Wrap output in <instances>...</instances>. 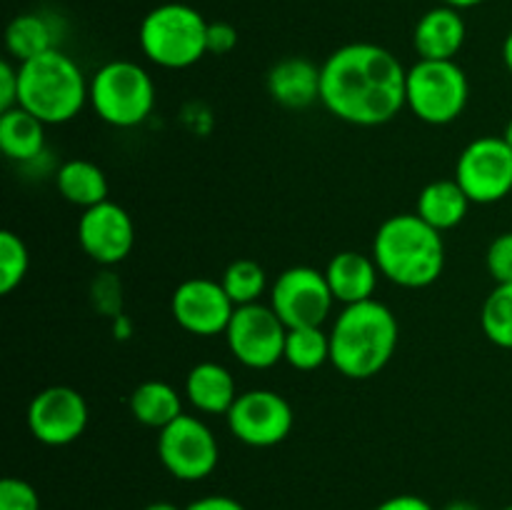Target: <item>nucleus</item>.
I'll return each mask as SVG.
<instances>
[{"mask_svg":"<svg viewBox=\"0 0 512 510\" xmlns=\"http://www.w3.org/2000/svg\"><path fill=\"white\" fill-rule=\"evenodd\" d=\"M78 243L98 265H118L135 245V225L123 205L105 200L83 210L78 223Z\"/></svg>","mask_w":512,"mask_h":510,"instance_id":"nucleus-15","label":"nucleus"},{"mask_svg":"<svg viewBox=\"0 0 512 510\" xmlns=\"http://www.w3.org/2000/svg\"><path fill=\"white\" fill-rule=\"evenodd\" d=\"M238 305L225 293L223 283L213 278H188L173 290L170 313L190 335H220L228 330Z\"/></svg>","mask_w":512,"mask_h":510,"instance_id":"nucleus-14","label":"nucleus"},{"mask_svg":"<svg viewBox=\"0 0 512 510\" xmlns=\"http://www.w3.org/2000/svg\"><path fill=\"white\" fill-rule=\"evenodd\" d=\"M18 80V105L45 125L70 123L90 100V80L60 48L18 63Z\"/></svg>","mask_w":512,"mask_h":510,"instance_id":"nucleus-4","label":"nucleus"},{"mask_svg":"<svg viewBox=\"0 0 512 510\" xmlns=\"http://www.w3.org/2000/svg\"><path fill=\"white\" fill-rule=\"evenodd\" d=\"M55 185H58L60 195L68 203L78 205V208L88 210L93 205H100L108 200V178H105L103 168L95 165L93 160H68L60 165L58 175H55Z\"/></svg>","mask_w":512,"mask_h":510,"instance_id":"nucleus-23","label":"nucleus"},{"mask_svg":"<svg viewBox=\"0 0 512 510\" xmlns=\"http://www.w3.org/2000/svg\"><path fill=\"white\" fill-rule=\"evenodd\" d=\"M58 48L55 45V30L50 20L40 13L15 15L5 28V50L13 60L25 63L30 58Z\"/></svg>","mask_w":512,"mask_h":510,"instance_id":"nucleus-24","label":"nucleus"},{"mask_svg":"<svg viewBox=\"0 0 512 510\" xmlns=\"http://www.w3.org/2000/svg\"><path fill=\"white\" fill-rule=\"evenodd\" d=\"M143 510H185V508H178V505H175V503H168V500H158V503L145 505Z\"/></svg>","mask_w":512,"mask_h":510,"instance_id":"nucleus-40","label":"nucleus"},{"mask_svg":"<svg viewBox=\"0 0 512 510\" xmlns=\"http://www.w3.org/2000/svg\"><path fill=\"white\" fill-rule=\"evenodd\" d=\"M0 510H40V495L28 480L3 478L0 483Z\"/></svg>","mask_w":512,"mask_h":510,"instance_id":"nucleus-29","label":"nucleus"},{"mask_svg":"<svg viewBox=\"0 0 512 510\" xmlns=\"http://www.w3.org/2000/svg\"><path fill=\"white\" fill-rule=\"evenodd\" d=\"M113 330H115V338H130V333H133V325H130V320L125 318L123 313L115 315L113 318Z\"/></svg>","mask_w":512,"mask_h":510,"instance_id":"nucleus-36","label":"nucleus"},{"mask_svg":"<svg viewBox=\"0 0 512 510\" xmlns=\"http://www.w3.org/2000/svg\"><path fill=\"white\" fill-rule=\"evenodd\" d=\"M90 108L113 128H138L155 108V83L143 65L110 60L90 78Z\"/></svg>","mask_w":512,"mask_h":510,"instance_id":"nucleus-6","label":"nucleus"},{"mask_svg":"<svg viewBox=\"0 0 512 510\" xmlns=\"http://www.w3.org/2000/svg\"><path fill=\"white\" fill-rule=\"evenodd\" d=\"M18 90V65H13L10 60H3L0 63V113L18 108Z\"/></svg>","mask_w":512,"mask_h":510,"instance_id":"nucleus-32","label":"nucleus"},{"mask_svg":"<svg viewBox=\"0 0 512 510\" xmlns=\"http://www.w3.org/2000/svg\"><path fill=\"white\" fill-rule=\"evenodd\" d=\"M90 408L70 385H50L33 395L28 405V430L38 443L63 448L85 433Z\"/></svg>","mask_w":512,"mask_h":510,"instance_id":"nucleus-13","label":"nucleus"},{"mask_svg":"<svg viewBox=\"0 0 512 510\" xmlns=\"http://www.w3.org/2000/svg\"><path fill=\"white\" fill-rule=\"evenodd\" d=\"M503 60H505V68L512 73V30L508 33V38H505L503 43Z\"/></svg>","mask_w":512,"mask_h":510,"instance_id":"nucleus-38","label":"nucleus"},{"mask_svg":"<svg viewBox=\"0 0 512 510\" xmlns=\"http://www.w3.org/2000/svg\"><path fill=\"white\" fill-rule=\"evenodd\" d=\"M220 283L235 305H250L260 303V295L265 293V285H268V275L258 260L238 258L225 268Z\"/></svg>","mask_w":512,"mask_h":510,"instance_id":"nucleus-27","label":"nucleus"},{"mask_svg":"<svg viewBox=\"0 0 512 510\" xmlns=\"http://www.w3.org/2000/svg\"><path fill=\"white\" fill-rule=\"evenodd\" d=\"M238 45V30L230 23H208V53L228 55Z\"/></svg>","mask_w":512,"mask_h":510,"instance_id":"nucleus-33","label":"nucleus"},{"mask_svg":"<svg viewBox=\"0 0 512 510\" xmlns=\"http://www.w3.org/2000/svg\"><path fill=\"white\" fill-rule=\"evenodd\" d=\"M130 415L145 428L163 430L183 415V398L165 380H145L130 395Z\"/></svg>","mask_w":512,"mask_h":510,"instance_id":"nucleus-22","label":"nucleus"},{"mask_svg":"<svg viewBox=\"0 0 512 510\" xmlns=\"http://www.w3.org/2000/svg\"><path fill=\"white\" fill-rule=\"evenodd\" d=\"M485 3V0H443V5H450V8L455 10H468V8H475V5Z\"/></svg>","mask_w":512,"mask_h":510,"instance_id":"nucleus-37","label":"nucleus"},{"mask_svg":"<svg viewBox=\"0 0 512 510\" xmlns=\"http://www.w3.org/2000/svg\"><path fill=\"white\" fill-rule=\"evenodd\" d=\"M323 273L328 278L330 290H333L335 303L343 305L373 300L380 278L373 255H363L358 250H343V253L333 255Z\"/></svg>","mask_w":512,"mask_h":510,"instance_id":"nucleus-17","label":"nucleus"},{"mask_svg":"<svg viewBox=\"0 0 512 510\" xmlns=\"http://www.w3.org/2000/svg\"><path fill=\"white\" fill-rule=\"evenodd\" d=\"M123 288H120L118 280L113 278L110 273L100 275L98 280L93 283V303L95 308L100 310V313L110 315V318H115V315L123 313Z\"/></svg>","mask_w":512,"mask_h":510,"instance_id":"nucleus-31","label":"nucleus"},{"mask_svg":"<svg viewBox=\"0 0 512 510\" xmlns=\"http://www.w3.org/2000/svg\"><path fill=\"white\" fill-rule=\"evenodd\" d=\"M503 510H512V503H510V505H508V508H503Z\"/></svg>","mask_w":512,"mask_h":510,"instance_id":"nucleus-42","label":"nucleus"},{"mask_svg":"<svg viewBox=\"0 0 512 510\" xmlns=\"http://www.w3.org/2000/svg\"><path fill=\"white\" fill-rule=\"evenodd\" d=\"M485 265H488V273L493 275L495 285L512 283V230L493 238L488 253H485Z\"/></svg>","mask_w":512,"mask_h":510,"instance_id":"nucleus-30","label":"nucleus"},{"mask_svg":"<svg viewBox=\"0 0 512 510\" xmlns=\"http://www.w3.org/2000/svg\"><path fill=\"white\" fill-rule=\"evenodd\" d=\"M30 268V253L25 240L13 230L0 233V295H10L25 280Z\"/></svg>","mask_w":512,"mask_h":510,"instance_id":"nucleus-28","label":"nucleus"},{"mask_svg":"<svg viewBox=\"0 0 512 510\" xmlns=\"http://www.w3.org/2000/svg\"><path fill=\"white\" fill-rule=\"evenodd\" d=\"M185 395H188L190 405L200 413L228 415L240 393L233 373L225 365L203 360V363L190 368L188 378H185Z\"/></svg>","mask_w":512,"mask_h":510,"instance_id":"nucleus-19","label":"nucleus"},{"mask_svg":"<svg viewBox=\"0 0 512 510\" xmlns=\"http://www.w3.org/2000/svg\"><path fill=\"white\" fill-rule=\"evenodd\" d=\"M228 428L250 448H273L290 435L295 423L293 408L280 393L268 388L245 390L228 410Z\"/></svg>","mask_w":512,"mask_h":510,"instance_id":"nucleus-12","label":"nucleus"},{"mask_svg":"<svg viewBox=\"0 0 512 510\" xmlns=\"http://www.w3.org/2000/svg\"><path fill=\"white\" fill-rule=\"evenodd\" d=\"M470 83L455 60H418L405 78V108L428 125H450L465 113Z\"/></svg>","mask_w":512,"mask_h":510,"instance_id":"nucleus-7","label":"nucleus"},{"mask_svg":"<svg viewBox=\"0 0 512 510\" xmlns=\"http://www.w3.org/2000/svg\"><path fill=\"white\" fill-rule=\"evenodd\" d=\"M335 298L328 278L310 265H293L275 278L270 288V308L285 328H323Z\"/></svg>","mask_w":512,"mask_h":510,"instance_id":"nucleus-10","label":"nucleus"},{"mask_svg":"<svg viewBox=\"0 0 512 510\" xmlns=\"http://www.w3.org/2000/svg\"><path fill=\"white\" fill-rule=\"evenodd\" d=\"M0 150L8 160L30 163L45 150V123L25 108L0 113Z\"/></svg>","mask_w":512,"mask_h":510,"instance_id":"nucleus-21","label":"nucleus"},{"mask_svg":"<svg viewBox=\"0 0 512 510\" xmlns=\"http://www.w3.org/2000/svg\"><path fill=\"white\" fill-rule=\"evenodd\" d=\"M485 338L503 350H512V283H498L480 310Z\"/></svg>","mask_w":512,"mask_h":510,"instance_id":"nucleus-26","label":"nucleus"},{"mask_svg":"<svg viewBox=\"0 0 512 510\" xmlns=\"http://www.w3.org/2000/svg\"><path fill=\"white\" fill-rule=\"evenodd\" d=\"M373 258L390 283L408 290L428 288L445 270L443 233L418 213L390 215L375 233Z\"/></svg>","mask_w":512,"mask_h":510,"instance_id":"nucleus-3","label":"nucleus"},{"mask_svg":"<svg viewBox=\"0 0 512 510\" xmlns=\"http://www.w3.org/2000/svg\"><path fill=\"white\" fill-rule=\"evenodd\" d=\"M400 325L380 300L345 305L330 330V363L350 380H370L398 350Z\"/></svg>","mask_w":512,"mask_h":510,"instance_id":"nucleus-2","label":"nucleus"},{"mask_svg":"<svg viewBox=\"0 0 512 510\" xmlns=\"http://www.w3.org/2000/svg\"><path fill=\"white\" fill-rule=\"evenodd\" d=\"M375 510H435V508L428 503V500L420 498V495L403 493V495H393V498L383 500Z\"/></svg>","mask_w":512,"mask_h":510,"instance_id":"nucleus-35","label":"nucleus"},{"mask_svg":"<svg viewBox=\"0 0 512 510\" xmlns=\"http://www.w3.org/2000/svg\"><path fill=\"white\" fill-rule=\"evenodd\" d=\"M443 510H480V508L475 503H470V500H453V503L445 505Z\"/></svg>","mask_w":512,"mask_h":510,"instance_id":"nucleus-39","label":"nucleus"},{"mask_svg":"<svg viewBox=\"0 0 512 510\" xmlns=\"http://www.w3.org/2000/svg\"><path fill=\"white\" fill-rule=\"evenodd\" d=\"M465 35H468V28L460 10L438 5L428 10L415 25L413 48L420 60H455V55L463 50Z\"/></svg>","mask_w":512,"mask_h":510,"instance_id":"nucleus-16","label":"nucleus"},{"mask_svg":"<svg viewBox=\"0 0 512 510\" xmlns=\"http://www.w3.org/2000/svg\"><path fill=\"white\" fill-rule=\"evenodd\" d=\"M185 510H248L240 500L230 498V495H203V498L193 500Z\"/></svg>","mask_w":512,"mask_h":510,"instance_id":"nucleus-34","label":"nucleus"},{"mask_svg":"<svg viewBox=\"0 0 512 510\" xmlns=\"http://www.w3.org/2000/svg\"><path fill=\"white\" fill-rule=\"evenodd\" d=\"M455 180L470 203L493 205L512 193V148L503 135H483L465 145L455 165Z\"/></svg>","mask_w":512,"mask_h":510,"instance_id":"nucleus-11","label":"nucleus"},{"mask_svg":"<svg viewBox=\"0 0 512 510\" xmlns=\"http://www.w3.org/2000/svg\"><path fill=\"white\" fill-rule=\"evenodd\" d=\"M470 208V198L460 188L458 180H433L425 185L418 195V210L415 213L430 225V228L453 230L465 220Z\"/></svg>","mask_w":512,"mask_h":510,"instance_id":"nucleus-20","label":"nucleus"},{"mask_svg":"<svg viewBox=\"0 0 512 510\" xmlns=\"http://www.w3.org/2000/svg\"><path fill=\"white\" fill-rule=\"evenodd\" d=\"M283 360L303 373L323 368L330 363V333L323 328H290Z\"/></svg>","mask_w":512,"mask_h":510,"instance_id":"nucleus-25","label":"nucleus"},{"mask_svg":"<svg viewBox=\"0 0 512 510\" xmlns=\"http://www.w3.org/2000/svg\"><path fill=\"white\" fill-rule=\"evenodd\" d=\"M503 140H505V143H508V145H510V148H512V118L508 120V125H505V133H503Z\"/></svg>","mask_w":512,"mask_h":510,"instance_id":"nucleus-41","label":"nucleus"},{"mask_svg":"<svg viewBox=\"0 0 512 510\" xmlns=\"http://www.w3.org/2000/svg\"><path fill=\"white\" fill-rule=\"evenodd\" d=\"M288 328L270 305H238L230 318L225 340L228 350L240 365L250 370H268L285 355Z\"/></svg>","mask_w":512,"mask_h":510,"instance_id":"nucleus-8","label":"nucleus"},{"mask_svg":"<svg viewBox=\"0 0 512 510\" xmlns=\"http://www.w3.org/2000/svg\"><path fill=\"white\" fill-rule=\"evenodd\" d=\"M405 78L408 70L388 48L348 43L320 65V103L343 123L378 128L405 108Z\"/></svg>","mask_w":512,"mask_h":510,"instance_id":"nucleus-1","label":"nucleus"},{"mask_svg":"<svg viewBox=\"0 0 512 510\" xmlns=\"http://www.w3.org/2000/svg\"><path fill=\"white\" fill-rule=\"evenodd\" d=\"M138 40L150 63L185 70L208 55V20L185 3H163L145 15Z\"/></svg>","mask_w":512,"mask_h":510,"instance_id":"nucleus-5","label":"nucleus"},{"mask_svg":"<svg viewBox=\"0 0 512 510\" xmlns=\"http://www.w3.org/2000/svg\"><path fill=\"white\" fill-rule=\"evenodd\" d=\"M268 93L288 110L310 108L320 100V68L308 58H285L268 73Z\"/></svg>","mask_w":512,"mask_h":510,"instance_id":"nucleus-18","label":"nucleus"},{"mask_svg":"<svg viewBox=\"0 0 512 510\" xmlns=\"http://www.w3.org/2000/svg\"><path fill=\"white\" fill-rule=\"evenodd\" d=\"M158 458L173 478L198 483L213 475L220 460V445L213 430L195 415H180L158 435Z\"/></svg>","mask_w":512,"mask_h":510,"instance_id":"nucleus-9","label":"nucleus"}]
</instances>
